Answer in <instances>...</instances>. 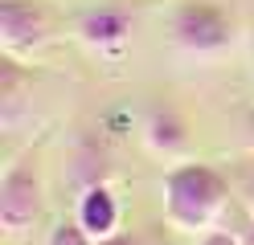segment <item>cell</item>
Instances as JSON below:
<instances>
[{
  "mask_svg": "<svg viewBox=\"0 0 254 245\" xmlns=\"http://www.w3.org/2000/svg\"><path fill=\"white\" fill-rule=\"evenodd\" d=\"M250 53H254V29H250Z\"/></svg>",
  "mask_w": 254,
  "mask_h": 245,
  "instance_id": "cell-14",
  "label": "cell"
},
{
  "mask_svg": "<svg viewBox=\"0 0 254 245\" xmlns=\"http://www.w3.org/2000/svg\"><path fill=\"white\" fill-rule=\"evenodd\" d=\"M168 37L189 57H217L238 45V16L221 0H177L168 8Z\"/></svg>",
  "mask_w": 254,
  "mask_h": 245,
  "instance_id": "cell-2",
  "label": "cell"
},
{
  "mask_svg": "<svg viewBox=\"0 0 254 245\" xmlns=\"http://www.w3.org/2000/svg\"><path fill=\"white\" fill-rule=\"evenodd\" d=\"M160 200H164V221L185 237H205L221 229L230 217L234 184L217 163L205 159H181L172 163L160 180Z\"/></svg>",
  "mask_w": 254,
  "mask_h": 245,
  "instance_id": "cell-1",
  "label": "cell"
},
{
  "mask_svg": "<svg viewBox=\"0 0 254 245\" xmlns=\"http://www.w3.org/2000/svg\"><path fill=\"white\" fill-rule=\"evenodd\" d=\"M197 245H242V237H238V233H230V229H213V233L197 237Z\"/></svg>",
  "mask_w": 254,
  "mask_h": 245,
  "instance_id": "cell-10",
  "label": "cell"
},
{
  "mask_svg": "<svg viewBox=\"0 0 254 245\" xmlns=\"http://www.w3.org/2000/svg\"><path fill=\"white\" fill-rule=\"evenodd\" d=\"M58 41V16L50 0H0V49L33 61Z\"/></svg>",
  "mask_w": 254,
  "mask_h": 245,
  "instance_id": "cell-4",
  "label": "cell"
},
{
  "mask_svg": "<svg viewBox=\"0 0 254 245\" xmlns=\"http://www.w3.org/2000/svg\"><path fill=\"white\" fill-rule=\"evenodd\" d=\"M33 90V65L21 57H0V110H4V123L17 119V110L25 106V94Z\"/></svg>",
  "mask_w": 254,
  "mask_h": 245,
  "instance_id": "cell-8",
  "label": "cell"
},
{
  "mask_svg": "<svg viewBox=\"0 0 254 245\" xmlns=\"http://www.w3.org/2000/svg\"><path fill=\"white\" fill-rule=\"evenodd\" d=\"M238 237H242V245H254V212H250L246 229H238Z\"/></svg>",
  "mask_w": 254,
  "mask_h": 245,
  "instance_id": "cell-12",
  "label": "cell"
},
{
  "mask_svg": "<svg viewBox=\"0 0 254 245\" xmlns=\"http://www.w3.org/2000/svg\"><path fill=\"white\" fill-rule=\"evenodd\" d=\"M139 131H144L148 151L164 155V159H181L189 151V123L172 102H152L144 123H139Z\"/></svg>",
  "mask_w": 254,
  "mask_h": 245,
  "instance_id": "cell-7",
  "label": "cell"
},
{
  "mask_svg": "<svg viewBox=\"0 0 254 245\" xmlns=\"http://www.w3.org/2000/svg\"><path fill=\"white\" fill-rule=\"evenodd\" d=\"M99 245H144V237H139V233H115V237H107Z\"/></svg>",
  "mask_w": 254,
  "mask_h": 245,
  "instance_id": "cell-11",
  "label": "cell"
},
{
  "mask_svg": "<svg viewBox=\"0 0 254 245\" xmlns=\"http://www.w3.org/2000/svg\"><path fill=\"white\" fill-rule=\"evenodd\" d=\"M41 245H99V241H94V237H90L74 217H62V221L50 225V233H45Z\"/></svg>",
  "mask_w": 254,
  "mask_h": 245,
  "instance_id": "cell-9",
  "label": "cell"
},
{
  "mask_svg": "<svg viewBox=\"0 0 254 245\" xmlns=\"http://www.w3.org/2000/svg\"><path fill=\"white\" fill-rule=\"evenodd\" d=\"M74 221L82 225L94 241H107V237L123 233V204H119L115 188H111V184L82 188L78 200H74Z\"/></svg>",
  "mask_w": 254,
  "mask_h": 245,
  "instance_id": "cell-6",
  "label": "cell"
},
{
  "mask_svg": "<svg viewBox=\"0 0 254 245\" xmlns=\"http://www.w3.org/2000/svg\"><path fill=\"white\" fill-rule=\"evenodd\" d=\"M139 4H94L74 16V37L82 41L94 57H123L131 45Z\"/></svg>",
  "mask_w": 254,
  "mask_h": 245,
  "instance_id": "cell-5",
  "label": "cell"
},
{
  "mask_svg": "<svg viewBox=\"0 0 254 245\" xmlns=\"http://www.w3.org/2000/svg\"><path fill=\"white\" fill-rule=\"evenodd\" d=\"M45 217V176H41V143L25 147L0 176V229L8 237L33 233Z\"/></svg>",
  "mask_w": 254,
  "mask_h": 245,
  "instance_id": "cell-3",
  "label": "cell"
},
{
  "mask_svg": "<svg viewBox=\"0 0 254 245\" xmlns=\"http://www.w3.org/2000/svg\"><path fill=\"white\" fill-rule=\"evenodd\" d=\"M246 139H250V143H254V106H250V110H246Z\"/></svg>",
  "mask_w": 254,
  "mask_h": 245,
  "instance_id": "cell-13",
  "label": "cell"
}]
</instances>
